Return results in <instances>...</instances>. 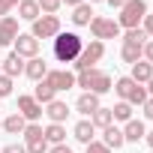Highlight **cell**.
<instances>
[{"label": "cell", "mask_w": 153, "mask_h": 153, "mask_svg": "<svg viewBox=\"0 0 153 153\" xmlns=\"http://www.w3.org/2000/svg\"><path fill=\"white\" fill-rule=\"evenodd\" d=\"M84 48V39L78 33H57L54 36V60L57 63H75Z\"/></svg>", "instance_id": "cell-1"}, {"label": "cell", "mask_w": 153, "mask_h": 153, "mask_svg": "<svg viewBox=\"0 0 153 153\" xmlns=\"http://www.w3.org/2000/svg\"><path fill=\"white\" fill-rule=\"evenodd\" d=\"M75 87H84V93L102 96V93H108L114 84H111V75H108V72H102V69H84V72L75 75Z\"/></svg>", "instance_id": "cell-2"}, {"label": "cell", "mask_w": 153, "mask_h": 153, "mask_svg": "<svg viewBox=\"0 0 153 153\" xmlns=\"http://www.w3.org/2000/svg\"><path fill=\"white\" fill-rule=\"evenodd\" d=\"M114 93L120 96V102H129V105H144V102H147V90H144V84L132 81L129 75L114 81Z\"/></svg>", "instance_id": "cell-3"}, {"label": "cell", "mask_w": 153, "mask_h": 153, "mask_svg": "<svg viewBox=\"0 0 153 153\" xmlns=\"http://www.w3.org/2000/svg\"><path fill=\"white\" fill-rule=\"evenodd\" d=\"M144 15H147V3H144V0H126V6L117 15V24L126 27V30H135L144 21Z\"/></svg>", "instance_id": "cell-4"}, {"label": "cell", "mask_w": 153, "mask_h": 153, "mask_svg": "<svg viewBox=\"0 0 153 153\" xmlns=\"http://www.w3.org/2000/svg\"><path fill=\"white\" fill-rule=\"evenodd\" d=\"M102 54H105V45H102L99 39H93L90 45H84V48H81L78 60H75L72 66L78 69V72H84V69H96V63L102 60Z\"/></svg>", "instance_id": "cell-5"}, {"label": "cell", "mask_w": 153, "mask_h": 153, "mask_svg": "<svg viewBox=\"0 0 153 153\" xmlns=\"http://www.w3.org/2000/svg\"><path fill=\"white\" fill-rule=\"evenodd\" d=\"M24 150L27 153H48V141H45V132L39 123H27L24 126Z\"/></svg>", "instance_id": "cell-6"}, {"label": "cell", "mask_w": 153, "mask_h": 153, "mask_svg": "<svg viewBox=\"0 0 153 153\" xmlns=\"http://www.w3.org/2000/svg\"><path fill=\"white\" fill-rule=\"evenodd\" d=\"M90 27V33L102 42V39H117L120 36V24L114 21V18H102V15H93V21L87 24Z\"/></svg>", "instance_id": "cell-7"}, {"label": "cell", "mask_w": 153, "mask_h": 153, "mask_svg": "<svg viewBox=\"0 0 153 153\" xmlns=\"http://www.w3.org/2000/svg\"><path fill=\"white\" fill-rule=\"evenodd\" d=\"M60 33V18L57 15H39L36 21H33V39H54Z\"/></svg>", "instance_id": "cell-8"}, {"label": "cell", "mask_w": 153, "mask_h": 153, "mask_svg": "<svg viewBox=\"0 0 153 153\" xmlns=\"http://www.w3.org/2000/svg\"><path fill=\"white\" fill-rule=\"evenodd\" d=\"M45 81L54 87V93H60V90H72V87H75V72H69V69H48Z\"/></svg>", "instance_id": "cell-9"}, {"label": "cell", "mask_w": 153, "mask_h": 153, "mask_svg": "<svg viewBox=\"0 0 153 153\" xmlns=\"http://www.w3.org/2000/svg\"><path fill=\"white\" fill-rule=\"evenodd\" d=\"M12 45H15L12 51H15L18 57H27V60H30V57H39V39H33L30 33H18Z\"/></svg>", "instance_id": "cell-10"}, {"label": "cell", "mask_w": 153, "mask_h": 153, "mask_svg": "<svg viewBox=\"0 0 153 153\" xmlns=\"http://www.w3.org/2000/svg\"><path fill=\"white\" fill-rule=\"evenodd\" d=\"M18 114H21L27 123H36L45 111H42V105H39L33 96H18Z\"/></svg>", "instance_id": "cell-11"}, {"label": "cell", "mask_w": 153, "mask_h": 153, "mask_svg": "<svg viewBox=\"0 0 153 153\" xmlns=\"http://www.w3.org/2000/svg\"><path fill=\"white\" fill-rule=\"evenodd\" d=\"M24 75H27L30 81H42L45 75H48V60L45 57H30L24 63Z\"/></svg>", "instance_id": "cell-12"}, {"label": "cell", "mask_w": 153, "mask_h": 153, "mask_svg": "<svg viewBox=\"0 0 153 153\" xmlns=\"http://www.w3.org/2000/svg\"><path fill=\"white\" fill-rule=\"evenodd\" d=\"M15 36H18V21H15L12 15L0 18V48L12 45V42H15Z\"/></svg>", "instance_id": "cell-13"}, {"label": "cell", "mask_w": 153, "mask_h": 153, "mask_svg": "<svg viewBox=\"0 0 153 153\" xmlns=\"http://www.w3.org/2000/svg\"><path fill=\"white\" fill-rule=\"evenodd\" d=\"M102 144H105L108 150H120V147L126 144V138H123V129H117L114 123H111L108 129H102Z\"/></svg>", "instance_id": "cell-14"}, {"label": "cell", "mask_w": 153, "mask_h": 153, "mask_svg": "<svg viewBox=\"0 0 153 153\" xmlns=\"http://www.w3.org/2000/svg\"><path fill=\"white\" fill-rule=\"evenodd\" d=\"M3 75H9L12 81L18 78V75H24V57H18V54L12 51V54L3 60Z\"/></svg>", "instance_id": "cell-15"}, {"label": "cell", "mask_w": 153, "mask_h": 153, "mask_svg": "<svg viewBox=\"0 0 153 153\" xmlns=\"http://www.w3.org/2000/svg\"><path fill=\"white\" fill-rule=\"evenodd\" d=\"M132 81H138V84H147L150 78H153V63H147V60H138V63H132V75H129Z\"/></svg>", "instance_id": "cell-16"}, {"label": "cell", "mask_w": 153, "mask_h": 153, "mask_svg": "<svg viewBox=\"0 0 153 153\" xmlns=\"http://www.w3.org/2000/svg\"><path fill=\"white\" fill-rule=\"evenodd\" d=\"M33 99L39 102V105H48V102H54L57 99V93H54V87L42 78V81H36V90H33Z\"/></svg>", "instance_id": "cell-17"}, {"label": "cell", "mask_w": 153, "mask_h": 153, "mask_svg": "<svg viewBox=\"0 0 153 153\" xmlns=\"http://www.w3.org/2000/svg\"><path fill=\"white\" fill-rule=\"evenodd\" d=\"M45 114H48V120H51V123H63V120L69 117V108H66V102L54 99V102H48V105H45Z\"/></svg>", "instance_id": "cell-18"}, {"label": "cell", "mask_w": 153, "mask_h": 153, "mask_svg": "<svg viewBox=\"0 0 153 153\" xmlns=\"http://www.w3.org/2000/svg\"><path fill=\"white\" fill-rule=\"evenodd\" d=\"M120 57H123V63H138L141 57H144V45H135V42H123V48H120Z\"/></svg>", "instance_id": "cell-19"}, {"label": "cell", "mask_w": 153, "mask_h": 153, "mask_svg": "<svg viewBox=\"0 0 153 153\" xmlns=\"http://www.w3.org/2000/svg\"><path fill=\"white\" fill-rule=\"evenodd\" d=\"M90 21H93V9H90V3H81V6L72 9V24H75V27H87Z\"/></svg>", "instance_id": "cell-20"}, {"label": "cell", "mask_w": 153, "mask_h": 153, "mask_svg": "<svg viewBox=\"0 0 153 153\" xmlns=\"http://www.w3.org/2000/svg\"><path fill=\"white\" fill-rule=\"evenodd\" d=\"M75 108H78L81 114H87V117H90V114L99 108V96H96V93H81V96H78V102H75Z\"/></svg>", "instance_id": "cell-21"}, {"label": "cell", "mask_w": 153, "mask_h": 153, "mask_svg": "<svg viewBox=\"0 0 153 153\" xmlns=\"http://www.w3.org/2000/svg\"><path fill=\"white\" fill-rule=\"evenodd\" d=\"M90 123H93V129H108L111 123H114V117H111V108H96L93 114H90Z\"/></svg>", "instance_id": "cell-22"}, {"label": "cell", "mask_w": 153, "mask_h": 153, "mask_svg": "<svg viewBox=\"0 0 153 153\" xmlns=\"http://www.w3.org/2000/svg\"><path fill=\"white\" fill-rule=\"evenodd\" d=\"M24 126H27V120H24L18 111H15V114H9V117L3 120V132H6V135H21V132H24Z\"/></svg>", "instance_id": "cell-23"}, {"label": "cell", "mask_w": 153, "mask_h": 153, "mask_svg": "<svg viewBox=\"0 0 153 153\" xmlns=\"http://www.w3.org/2000/svg\"><path fill=\"white\" fill-rule=\"evenodd\" d=\"M39 3H36V0H21V3H18V18H24V21H36L39 18Z\"/></svg>", "instance_id": "cell-24"}, {"label": "cell", "mask_w": 153, "mask_h": 153, "mask_svg": "<svg viewBox=\"0 0 153 153\" xmlns=\"http://www.w3.org/2000/svg\"><path fill=\"white\" fill-rule=\"evenodd\" d=\"M72 132H75V138H78L81 144H90V141H93V135H96V129H93V123H90V120H78Z\"/></svg>", "instance_id": "cell-25"}, {"label": "cell", "mask_w": 153, "mask_h": 153, "mask_svg": "<svg viewBox=\"0 0 153 153\" xmlns=\"http://www.w3.org/2000/svg\"><path fill=\"white\" fill-rule=\"evenodd\" d=\"M144 135H147V129H144L141 120H129V123L123 126V138H126V141H141Z\"/></svg>", "instance_id": "cell-26"}, {"label": "cell", "mask_w": 153, "mask_h": 153, "mask_svg": "<svg viewBox=\"0 0 153 153\" xmlns=\"http://www.w3.org/2000/svg\"><path fill=\"white\" fill-rule=\"evenodd\" d=\"M42 132H45V141H48V144H63V141H66V129H63V123H48Z\"/></svg>", "instance_id": "cell-27"}, {"label": "cell", "mask_w": 153, "mask_h": 153, "mask_svg": "<svg viewBox=\"0 0 153 153\" xmlns=\"http://www.w3.org/2000/svg\"><path fill=\"white\" fill-rule=\"evenodd\" d=\"M111 117H114V120L129 123V120H132V105H129V102H117V105L111 108Z\"/></svg>", "instance_id": "cell-28"}, {"label": "cell", "mask_w": 153, "mask_h": 153, "mask_svg": "<svg viewBox=\"0 0 153 153\" xmlns=\"http://www.w3.org/2000/svg\"><path fill=\"white\" fill-rule=\"evenodd\" d=\"M144 39H147V33H144L141 27H135V30H126V36H123V42H135V45H144Z\"/></svg>", "instance_id": "cell-29"}, {"label": "cell", "mask_w": 153, "mask_h": 153, "mask_svg": "<svg viewBox=\"0 0 153 153\" xmlns=\"http://www.w3.org/2000/svg\"><path fill=\"white\" fill-rule=\"evenodd\" d=\"M39 3V9L45 12V15H54L57 9H60V0H36Z\"/></svg>", "instance_id": "cell-30"}, {"label": "cell", "mask_w": 153, "mask_h": 153, "mask_svg": "<svg viewBox=\"0 0 153 153\" xmlns=\"http://www.w3.org/2000/svg\"><path fill=\"white\" fill-rule=\"evenodd\" d=\"M12 93V78L9 75H0V99H6Z\"/></svg>", "instance_id": "cell-31"}, {"label": "cell", "mask_w": 153, "mask_h": 153, "mask_svg": "<svg viewBox=\"0 0 153 153\" xmlns=\"http://www.w3.org/2000/svg\"><path fill=\"white\" fill-rule=\"evenodd\" d=\"M18 3H21V0H0V15L6 18V15H9V12H12Z\"/></svg>", "instance_id": "cell-32"}, {"label": "cell", "mask_w": 153, "mask_h": 153, "mask_svg": "<svg viewBox=\"0 0 153 153\" xmlns=\"http://www.w3.org/2000/svg\"><path fill=\"white\" fill-rule=\"evenodd\" d=\"M87 153H111V150H108L102 141H90V144H87Z\"/></svg>", "instance_id": "cell-33"}, {"label": "cell", "mask_w": 153, "mask_h": 153, "mask_svg": "<svg viewBox=\"0 0 153 153\" xmlns=\"http://www.w3.org/2000/svg\"><path fill=\"white\" fill-rule=\"evenodd\" d=\"M141 30H144V33L153 39V15H144V27H141Z\"/></svg>", "instance_id": "cell-34"}, {"label": "cell", "mask_w": 153, "mask_h": 153, "mask_svg": "<svg viewBox=\"0 0 153 153\" xmlns=\"http://www.w3.org/2000/svg\"><path fill=\"white\" fill-rule=\"evenodd\" d=\"M3 153H27V150H24V144H6Z\"/></svg>", "instance_id": "cell-35"}, {"label": "cell", "mask_w": 153, "mask_h": 153, "mask_svg": "<svg viewBox=\"0 0 153 153\" xmlns=\"http://www.w3.org/2000/svg\"><path fill=\"white\" fill-rule=\"evenodd\" d=\"M144 60H147V63H153V39H150V42H144Z\"/></svg>", "instance_id": "cell-36"}, {"label": "cell", "mask_w": 153, "mask_h": 153, "mask_svg": "<svg viewBox=\"0 0 153 153\" xmlns=\"http://www.w3.org/2000/svg\"><path fill=\"white\" fill-rule=\"evenodd\" d=\"M141 108H144V117H147V120H153V99H147Z\"/></svg>", "instance_id": "cell-37"}, {"label": "cell", "mask_w": 153, "mask_h": 153, "mask_svg": "<svg viewBox=\"0 0 153 153\" xmlns=\"http://www.w3.org/2000/svg\"><path fill=\"white\" fill-rule=\"evenodd\" d=\"M48 153H72V147H66V144H54Z\"/></svg>", "instance_id": "cell-38"}, {"label": "cell", "mask_w": 153, "mask_h": 153, "mask_svg": "<svg viewBox=\"0 0 153 153\" xmlns=\"http://www.w3.org/2000/svg\"><path fill=\"white\" fill-rule=\"evenodd\" d=\"M105 3L114 6V9H123V6H126V0H105Z\"/></svg>", "instance_id": "cell-39"}, {"label": "cell", "mask_w": 153, "mask_h": 153, "mask_svg": "<svg viewBox=\"0 0 153 153\" xmlns=\"http://www.w3.org/2000/svg\"><path fill=\"white\" fill-rule=\"evenodd\" d=\"M60 3H66V6H72V9H75V6H81L84 0H60Z\"/></svg>", "instance_id": "cell-40"}, {"label": "cell", "mask_w": 153, "mask_h": 153, "mask_svg": "<svg viewBox=\"0 0 153 153\" xmlns=\"http://www.w3.org/2000/svg\"><path fill=\"white\" fill-rule=\"evenodd\" d=\"M144 90H147V99H153V78L147 81V87H144Z\"/></svg>", "instance_id": "cell-41"}, {"label": "cell", "mask_w": 153, "mask_h": 153, "mask_svg": "<svg viewBox=\"0 0 153 153\" xmlns=\"http://www.w3.org/2000/svg\"><path fill=\"white\" fill-rule=\"evenodd\" d=\"M144 138H147V144H150V150H153V132H147Z\"/></svg>", "instance_id": "cell-42"}, {"label": "cell", "mask_w": 153, "mask_h": 153, "mask_svg": "<svg viewBox=\"0 0 153 153\" xmlns=\"http://www.w3.org/2000/svg\"><path fill=\"white\" fill-rule=\"evenodd\" d=\"M87 3H90V6H93V3H102V0H87Z\"/></svg>", "instance_id": "cell-43"}, {"label": "cell", "mask_w": 153, "mask_h": 153, "mask_svg": "<svg viewBox=\"0 0 153 153\" xmlns=\"http://www.w3.org/2000/svg\"><path fill=\"white\" fill-rule=\"evenodd\" d=\"M0 75H3V60H0Z\"/></svg>", "instance_id": "cell-44"}, {"label": "cell", "mask_w": 153, "mask_h": 153, "mask_svg": "<svg viewBox=\"0 0 153 153\" xmlns=\"http://www.w3.org/2000/svg\"><path fill=\"white\" fill-rule=\"evenodd\" d=\"M0 129H3V120H0Z\"/></svg>", "instance_id": "cell-45"}, {"label": "cell", "mask_w": 153, "mask_h": 153, "mask_svg": "<svg viewBox=\"0 0 153 153\" xmlns=\"http://www.w3.org/2000/svg\"><path fill=\"white\" fill-rule=\"evenodd\" d=\"M150 153H153V150H150Z\"/></svg>", "instance_id": "cell-46"}]
</instances>
